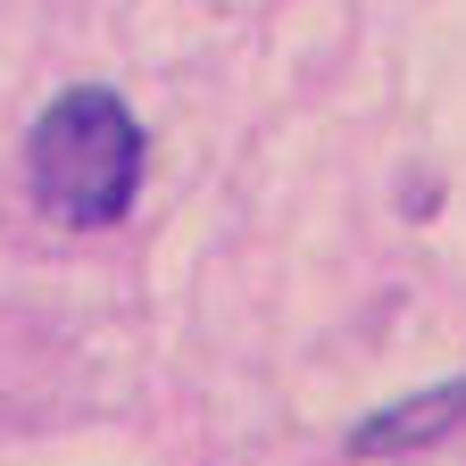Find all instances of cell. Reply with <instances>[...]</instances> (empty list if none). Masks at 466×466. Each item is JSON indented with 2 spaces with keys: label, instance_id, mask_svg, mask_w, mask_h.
<instances>
[{
  "label": "cell",
  "instance_id": "1",
  "mask_svg": "<svg viewBox=\"0 0 466 466\" xmlns=\"http://www.w3.org/2000/svg\"><path fill=\"white\" fill-rule=\"evenodd\" d=\"M150 184V126L116 84H67L25 126V192L58 233H116Z\"/></svg>",
  "mask_w": 466,
  "mask_h": 466
},
{
  "label": "cell",
  "instance_id": "2",
  "mask_svg": "<svg viewBox=\"0 0 466 466\" xmlns=\"http://www.w3.org/2000/svg\"><path fill=\"white\" fill-rule=\"evenodd\" d=\"M450 433H466V375H441V383H417V391L367 408V417L341 433V458L350 466H400V458L441 450Z\"/></svg>",
  "mask_w": 466,
  "mask_h": 466
}]
</instances>
